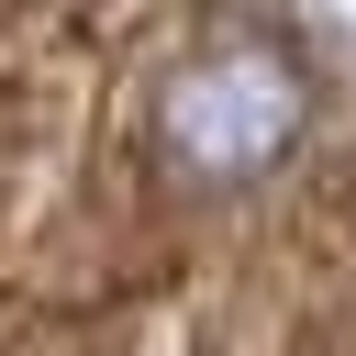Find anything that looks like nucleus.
<instances>
[{
	"label": "nucleus",
	"instance_id": "1",
	"mask_svg": "<svg viewBox=\"0 0 356 356\" xmlns=\"http://www.w3.org/2000/svg\"><path fill=\"white\" fill-rule=\"evenodd\" d=\"M289 134H300V78H289V56H267V44H211V56H189V67L167 78V100H156L167 167L200 178V189H234V178L278 167Z\"/></svg>",
	"mask_w": 356,
	"mask_h": 356
}]
</instances>
